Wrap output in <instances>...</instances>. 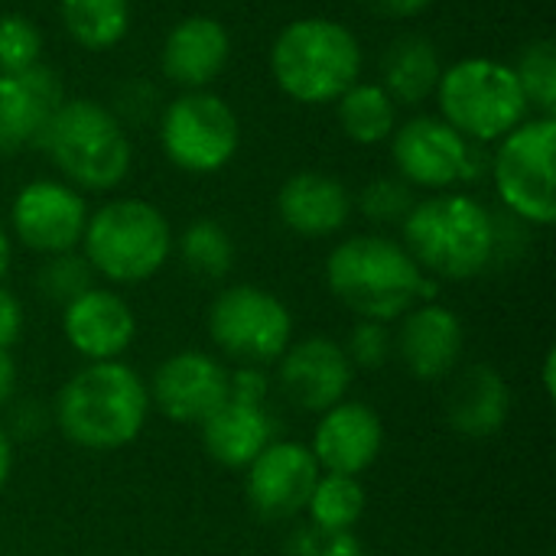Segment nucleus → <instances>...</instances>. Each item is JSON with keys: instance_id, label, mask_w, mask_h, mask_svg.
Masks as SVG:
<instances>
[{"instance_id": "obj_22", "label": "nucleus", "mask_w": 556, "mask_h": 556, "mask_svg": "<svg viewBox=\"0 0 556 556\" xmlns=\"http://www.w3.org/2000/svg\"><path fill=\"white\" fill-rule=\"evenodd\" d=\"M355 199L345 182L319 169L293 173L277 192V215L300 238H332L349 225Z\"/></svg>"}, {"instance_id": "obj_12", "label": "nucleus", "mask_w": 556, "mask_h": 556, "mask_svg": "<svg viewBox=\"0 0 556 556\" xmlns=\"http://www.w3.org/2000/svg\"><path fill=\"white\" fill-rule=\"evenodd\" d=\"M85 225H88L85 192H78L62 179H33L16 192L10 205L13 238L39 257L78 251Z\"/></svg>"}, {"instance_id": "obj_43", "label": "nucleus", "mask_w": 556, "mask_h": 556, "mask_svg": "<svg viewBox=\"0 0 556 556\" xmlns=\"http://www.w3.org/2000/svg\"><path fill=\"white\" fill-rule=\"evenodd\" d=\"M10 261H13L10 228H7V225H3V218H0V283H3V277H7V270H10Z\"/></svg>"}, {"instance_id": "obj_38", "label": "nucleus", "mask_w": 556, "mask_h": 556, "mask_svg": "<svg viewBox=\"0 0 556 556\" xmlns=\"http://www.w3.org/2000/svg\"><path fill=\"white\" fill-rule=\"evenodd\" d=\"M23 323H26V313H23L20 296L0 283V349H13L20 342Z\"/></svg>"}, {"instance_id": "obj_31", "label": "nucleus", "mask_w": 556, "mask_h": 556, "mask_svg": "<svg viewBox=\"0 0 556 556\" xmlns=\"http://www.w3.org/2000/svg\"><path fill=\"white\" fill-rule=\"evenodd\" d=\"M42 59V33L23 13H0V75H16Z\"/></svg>"}, {"instance_id": "obj_10", "label": "nucleus", "mask_w": 556, "mask_h": 556, "mask_svg": "<svg viewBox=\"0 0 556 556\" xmlns=\"http://www.w3.org/2000/svg\"><path fill=\"white\" fill-rule=\"evenodd\" d=\"M160 147L176 169L208 176L235 160L241 121L222 94L208 88L182 91L160 114Z\"/></svg>"}, {"instance_id": "obj_9", "label": "nucleus", "mask_w": 556, "mask_h": 556, "mask_svg": "<svg viewBox=\"0 0 556 556\" xmlns=\"http://www.w3.org/2000/svg\"><path fill=\"white\" fill-rule=\"evenodd\" d=\"M208 339L238 365H274L293 342L290 306L254 283L225 287L208 306Z\"/></svg>"}, {"instance_id": "obj_35", "label": "nucleus", "mask_w": 556, "mask_h": 556, "mask_svg": "<svg viewBox=\"0 0 556 556\" xmlns=\"http://www.w3.org/2000/svg\"><path fill=\"white\" fill-rule=\"evenodd\" d=\"M52 427V404H39L36 397H23V401H10L7 404V424L3 430L10 433V440H36Z\"/></svg>"}, {"instance_id": "obj_39", "label": "nucleus", "mask_w": 556, "mask_h": 556, "mask_svg": "<svg viewBox=\"0 0 556 556\" xmlns=\"http://www.w3.org/2000/svg\"><path fill=\"white\" fill-rule=\"evenodd\" d=\"M362 3L388 20H410V16H420L433 0H362Z\"/></svg>"}, {"instance_id": "obj_15", "label": "nucleus", "mask_w": 556, "mask_h": 556, "mask_svg": "<svg viewBox=\"0 0 556 556\" xmlns=\"http://www.w3.org/2000/svg\"><path fill=\"white\" fill-rule=\"evenodd\" d=\"M323 469L316 466L306 443L274 440L251 466L244 479V492L251 508L264 521H290L306 511L309 492Z\"/></svg>"}, {"instance_id": "obj_20", "label": "nucleus", "mask_w": 556, "mask_h": 556, "mask_svg": "<svg viewBox=\"0 0 556 556\" xmlns=\"http://www.w3.org/2000/svg\"><path fill=\"white\" fill-rule=\"evenodd\" d=\"M62 101V81L42 62L16 75H0V160L39 143Z\"/></svg>"}, {"instance_id": "obj_24", "label": "nucleus", "mask_w": 556, "mask_h": 556, "mask_svg": "<svg viewBox=\"0 0 556 556\" xmlns=\"http://www.w3.org/2000/svg\"><path fill=\"white\" fill-rule=\"evenodd\" d=\"M443 75L440 49L420 33L397 36L381 55V88L394 98L397 108H417L433 98Z\"/></svg>"}, {"instance_id": "obj_27", "label": "nucleus", "mask_w": 556, "mask_h": 556, "mask_svg": "<svg viewBox=\"0 0 556 556\" xmlns=\"http://www.w3.org/2000/svg\"><path fill=\"white\" fill-rule=\"evenodd\" d=\"M182 267L199 280H225L235 267V238L215 218H195L173 238Z\"/></svg>"}, {"instance_id": "obj_26", "label": "nucleus", "mask_w": 556, "mask_h": 556, "mask_svg": "<svg viewBox=\"0 0 556 556\" xmlns=\"http://www.w3.org/2000/svg\"><path fill=\"white\" fill-rule=\"evenodd\" d=\"M59 16L75 46L108 52L130 29V0H59Z\"/></svg>"}, {"instance_id": "obj_1", "label": "nucleus", "mask_w": 556, "mask_h": 556, "mask_svg": "<svg viewBox=\"0 0 556 556\" xmlns=\"http://www.w3.org/2000/svg\"><path fill=\"white\" fill-rule=\"evenodd\" d=\"M150 391L134 365L85 362L52 401V427L88 453H114L130 446L150 417Z\"/></svg>"}, {"instance_id": "obj_3", "label": "nucleus", "mask_w": 556, "mask_h": 556, "mask_svg": "<svg viewBox=\"0 0 556 556\" xmlns=\"http://www.w3.org/2000/svg\"><path fill=\"white\" fill-rule=\"evenodd\" d=\"M401 244L433 280H476L495 267V212L469 192H433L401 222Z\"/></svg>"}, {"instance_id": "obj_34", "label": "nucleus", "mask_w": 556, "mask_h": 556, "mask_svg": "<svg viewBox=\"0 0 556 556\" xmlns=\"http://www.w3.org/2000/svg\"><path fill=\"white\" fill-rule=\"evenodd\" d=\"M290 556H365L355 531H323V528H300L290 538Z\"/></svg>"}, {"instance_id": "obj_29", "label": "nucleus", "mask_w": 556, "mask_h": 556, "mask_svg": "<svg viewBox=\"0 0 556 556\" xmlns=\"http://www.w3.org/2000/svg\"><path fill=\"white\" fill-rule=\"evenodd\" d=\"M521 91L528 98L531 114L556 117V42L554 39H534L521 49L518 62L511 65Z\"/></svg>"}, {"instance_id": "obj_32", "label": "nucleus", "mask_w": 556, "mask_h": 556, "mask_svg": "<svg viewBox=\"0 0 556 556\" xmlns=\"http://www.w3.org/2000/svg\"><path fill=\"white\" fill-rule=\"evenodd\" d=\"M414 202H417V195L401 176H378V179L365 182L355 205L375 225H401L410 215Z\"/></svg>"}, {"instance_id": "obj_33", "label": "nucleus", "mask_w": 556, "mask_h": 556, "mask_svg": "<svg viewBox=\"0 0 556 556\" xmlns=\"http://www.w3.org/2000/svg\"><path fill=\"white\" fill-rule=\"evenodd\" d=\"M345 358L352 362V368L362 371H378L394 358V332L388 323H371V319H358L349 332V339L342 342Z\"/></svg>"}, {"instance_id": "obj_25", "label": "nucleus", "mask_w": 556, "mask_h": 556, "mask_svg": "<svg viewBox=\"0 0 556 556\" xmlns=\"http://www.w3.org/2000/svg\"><path fill=\"white\" fill-rule=\"evenodd\" d=\"M397 111L401 108L378 81H362V78L336 101L339 127L358 147H375L391 140V134L397 130Z\"/></svg>"}, {"instance_id": "obj_2", "label": "nucleus", "mask_w": 556, "mask_h": 556, "mask_svg": "<svg viewBox=\"0 0 556 556\" xmlns=\"http://www.w3.org/2000/svg\"><path fill=\"white\" fill-rule=\"evenodd\" d=\"M326 283L349 313L371 323H397L437 296V280L417 267L401 241L384 235L339 241L326 257Z\"/></svg>"}, {"instance_id": "obj_18", "label": "nucleus", "mask_w": 556, "mask_h": 556, "mask_svg": "<svg viewBox=\"0 0 556 556\" xmlns=\"http://www.w3.org/2000/svg\"><path fill=\"white\" fill-rule=\"evenodd\" d=\"M306 446L323 472L362 476L381 456L384 420L371 404L345 397L319 414V424Z\"/></svg>"}, {"instance_id": "obj_8", "label": "nucleus", "mask_w": 556, "mask_h": 556, "mask_svg": "<svg viewBox=\"0 0 556 556\" xmlns=\"http://www.w3.org/2000/svg\"><path fill=\"white\" fill-rule=\"evenodd\" d=\"M556 117L531 114L489 153V176L505 212L528 228H551L556 218Z\"/></svg>"}, {"instance_id": "obj_28", "label": "nucleus", "mask_w": 556, "mask_h": 556, "mask_svg": "<svg viewBox=\"0 0 556 556\" xmlns=\"http://www.w3.org/2000/svg\"><path fill=\"white\" fill-rule=\"evenodd\" d=\"M368 505L365 485L358 476H339V472H323L309 492L306 502V521L323 531H355Z\"/></svg>"}, {"instance_id": "obj_21", "label": "nucleus", "mask_w": 556, "mask_h": 556, "mask_svg": "<svg viewBox=\"0 0 556 556\" xmlns=\"http://www.w3.org/2000/svg\"><path fill=\"white\" fill-rule=\"evenodd\" d=\"M231 59V36L225 23L208 13L182 16L163 39L160 68L182 91L208 88Z\"/></svg>"}, {"instance_id": "obj_40", "label": "nucleus", "mask_w": 556, "mask_h": 556, "mask_svg": "<svg viewBox=\"0 0 556 556\" xmlns=\"http://www.w3.org/2000/svg\"><path fill=\"white\" fill-rule=\"evenodd\" d=\"M20 388V365L10 349H0V410L16 397Z\"/></svg>"}, {"instance_id": "obj_7", "label": "nucleus", "mask_w": 556, "mask_h": 556, "mask_svg": "<svg viewBox=\"0 0 556 556\" xmlns=\"http://www.w3.org/2000/svg\"><path fill=\"white\" fill-rule=\"evenodd\" d=\"M433 98L440 117L479 147L498 143L531 117L515 68L489 55H469L443 65Z\"/></svg>"}, {"instance_id": "obj_42", "label": "nucleus", "mask_w": 556, "mask_h": 556, "mask_svg": "<svg viewBox=\"0 0 556 556\" xmlns=\"http://www.w3.org/2000/svg\"><path fill=\"white\" fill-rule=\"evenodd\" d=\"M541 384H544V397H556V352L547 349L544 355V365H541Z\"/></svg>"}, {"instance_id": "obj_19", "label": "nucleus", "mask_w": 556, "mask_h": 556, "mask_svg": "<svg viewBox=\"0 0 556 556\" xmlns=\"http://www.w3.org/2000/svg\"><path fill=\"white\" fill-rule=\"evenodd\" d=\"M443 417L453 433L469 440H489L505 430L511 417V388L495 365H459L446 378Z\"/></svg>"}, {"instance_id": "obj_17", "label": "nucleus", "mask_w": 556, "mask_h": 556, "mask_svg": "<svg viewBox=\"0 0 556 556\" xmlns=\"http://www.w3.org/2000/svg\"><path fill=\"white\" fill-rule=\"evenodd\" d=\"M62 336L85 362H117L137 339V313L117 290L91 287L62 306Z\"/></svg>"}, {"instance_id": "obj_14", "label": "nucleus", "mask_w": 556, "mask_h": 556, "mask_svg": "<svg viewBox=\"0 0 556 556\" xmlns=\"http://www.w3.org/2000/svg\"><path fill=\"white\" fill-rule=\"evenodd\" d=\"M352 381L355 368L345 358L342 342L329 336H306L300 342H290V349L277 358L280 394L306 414H323L345 401Z\"/></svg>"}, {"instance_id": "obj_5", "label": "nucleus", "mask_w": 556, "mask_h": 556, "mask_svg": "<svg viewBox=\"0 0 556 556\" xmlns=\"http://www.w3.org/2000/svg\"><path fill=\"white\" fill-rule=\"evenodd\" d=\"M39 147L62 173V182L78 192H111L134 166L127 127L108 104L88 98H65L49 117Z\"/></svg>"}, {"instance_id": "obj_16", "label": "nucleus", "mask_w": 556, "mask_h": 556, "mask_svg": "<svg viewBox=\"0 0 556 556\" xmlns=\"http://www.w3.org/2000/svg\"><path fill=\"white\" fill-rule=\"evenodd\" d=\"M397 323L401 326L394 332V355L404 362L410 378L424 384H440L463 365L466 329L459 313H453L450 306L430 300L404 313Z\"/></svg>"}, {"instance_id": "obj_6", "label": "nucleus", "mask_w": 556, "mask_h": 556, "mask_svg": "<svg viewBox=\"0 0 556 556\" xmlns=\"http://www.w3.org/2000/svg\"><path fill=\"white\" fill-rule=\"evenodd\" d=\"M78 248L94 277L114 287H137L153 280L173 257V228L153 202L124 195L88 212Z\"/></svg>"}, {"instance_id": "obj_36", "label": "nucleus", "mask_w": 556, "mask_h": 556, "mask_svg": "<svg viewBox=\"0 0 556 556\" xmlns=\"http://www.w3.org/2000/svg\"><path fill=\"white\" fill-rule=\"evenodd\" d=\"M270 388H274V381H270L267 368H261V365H238L235 371H228V401L267 407Z\"/></svg>"}, {"instance_id": "obj_37", "label": "nucleus", "mask_w": 556, "mask_h": 556, "mask_svg": "<svg viewBox=\"0 0 556 556\" xmlns=\"http://www.w3.org/2000/svg\"><path fill=\"white\" fill-rule=\"evenodd\" d=\"M156 88L150 81H127L114 91V117L127 127V124H137V121H147L150 111L156 108Z\"/></svg>"}, {"instance_id": "obj_13", "label": "nucleus", "mask_w": 556, "mask_h": 556, "mask_svg": "<svg viewBox=\"0 0 556 556\" xmlns=\"http://www.w3.org/2000/svg\"><path fill=\"white\" fill-rule=\"evenodd\" d=\"M228 371L218 355L182 349L153 368L150 407L179 427H202L228 401Z\"/></svg>"}, {"instance_id": "obj_4", "label": "nucleus", "mask_w": 556, "mask_h": 556, "mask_svg": "<svg viewBox=\"0 0 556 556\" xmlns=\"http://www.w3.org/2000/svg\"><path fill=\"white\" fill-rule=\"evenodd\" d=\"M365 68L358 36L329 16H303L287 23L270 46V75L296 104H336Z\"/></svg>"}, {"instance_id": "obj_41", "label": "nucleus", "mask_w": 556, "mask_h": 556, "mask_svg": "<svg viewBox=\"0 0 556 556\" xmlns=\"http://www.w3.org/2000/svg\"><path fill=\"white\" fill-rule=\"evenodd\" d=\"M10 476H13V440L0 424V492L7 489Z\"/></svg>"}, {"instance_id": "obj_23", "label": "nucleus", "mask_w": 556, "mask_h": 556, "mask_svg": "<svg viewBox=\"0 0 556 556\" xmlns=\"http://www.w3.org/2000/svg\"><path fill=\"white\" fill-rule=\"evenodd\" d=\"M205 453L225 469H248L274 440L277 417L267 407H251L238 401H225L202 427Z\"/></svg>"}, {"instance_id": "obj_11", "label": "nucleus", "mask_w": 556, "mask_h": 556, "mask_svg": "<svg viewBox=\"0 0 556 556\" xmlns=\"http://www.w3.org/2000/svg\"><path fill=\"white\" fill-rule=\"evenodd\" d=\"M391 160L397 176L410 189L450 192L463 182H476L489 169V156L479 143L466 140L440 114H417L391 134Z\"/></svg>"}, {"instance_id": "obj_30", "label": "nucleus", "mask_w": 556, "mask_h": 556, "mask_svg": "<svg viewBox=\"0 0 556 556\" xmlns=\"http://www.w3.org/2000/svg\"><path fill=\"white\" fill-rule=\"evenodd\" d=\"M39 296L52 306H68L75 296H81L85 290L94 287V270L85 261L81 251H65V254H52L39 264L36 277H33Z\"/></svg>"}]
</instances>
